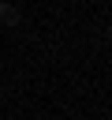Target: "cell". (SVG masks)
<instances>
[{"label": "cell", "instance_id": "6da1fadb", "mask_svg": "<svg viewBox=\"0 0 112 120\" xmlns=\"http://www.w3.org/2000/svg\"><path fill=\"white\" fill-rule=\"evenodd\" d=\"M0 22H15V8L0 0Z\"/></svg>", "mask_w": 112, "mask_h": 120}]
</instances>
